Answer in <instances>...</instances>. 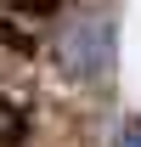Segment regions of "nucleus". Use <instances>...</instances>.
I'll use <instances>...</instances> for the list:
<instances>
[{"mask_svg": "<svg viewBox=\"0 0 141 147\" xmlns=\"http://www.w3.org/2000/svg\"><path fill=\"white\" fill-rule=\"evenodd\" d=\"M56 62H62L73 79L102 85L107 74H113V23L107 17H73V23H62V34H56Z\"/></svg>", "mask_w": 141, "mask_h": 147, "instance_id": "nucleus-1", "label": "nucleus"}, {"mask_svg": "<svg viewBox=\"0 0 141 147\" xmlns=\"http://www.w3.org/2000/svg\"><path fill=\"white\" fill-rule=\"evenodd\" d=\"M124 147H141V125H130V142H124Z\"/></svg>", "mask_w": 141, "mask_h": 147, "instance_id": "nucleus-2", "label": "nucleus"}]
</instances>
